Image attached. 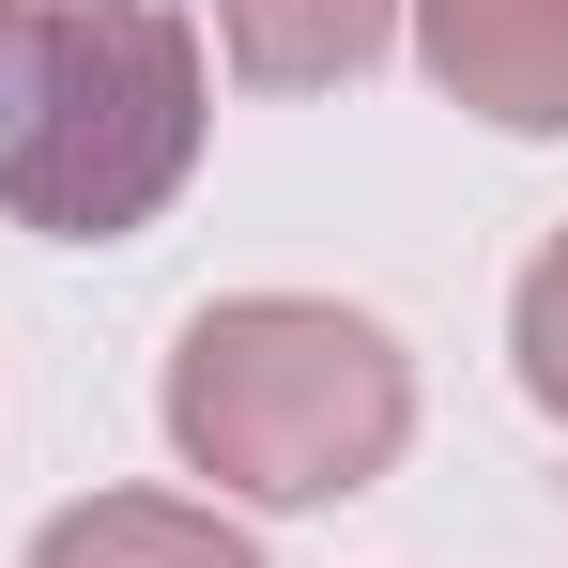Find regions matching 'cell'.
<instances>
[{"mask_svg":"<svg viewBox=\"0 0 568 568\" xmlns=\"http://www.w3.org/2000/svg\"><path fill=\"white\" fill-rule=\"evenodd\" d=\"M415 78L507 139H568V0H399Z\"/></svg>","mask_w":568,"mask_h":568,"instance_id":"obj_3","label":"cell"},{"mask_svg":"<svg viewBox=\"0 0 568 568\" xmlns=\"http://www.w3.org/2000/svg\"><path fill=\"white\" fill-rule=\"evenodd\" d=\"M16 568H262V538L231 507H185V491H78Z\"/></svg>","mask_w":568,"mask_h":568,"instance_id":"obj_5","label":"cell"},{"mask_svg":"<svg viewBox=\"0 0 568 568\" xmlns=\"http://www.w3.org/2000/svg\"><path fill=\"white\" fill-rule=\"evenodd\" d=\"M154 415L231 507H354L415 446V354L338 292H215L170 338Z\"/></svg>","mask_w":568,"mask_h":568,"instance_id":"obj_2","label":"cell"},{"mask_svg":"<svg viewBox=\"0 0 568 568\" xmlns=\"http://www.w3.org/2000/svg\"><path fill=\"white\" fill-rule=\"evenodd\" d=\"M507 354H523V399L568 430V231L523 262V292H507Z\"/></svg>","mask_w":568,"mask_h":568,"instance_id":"obj_6","label":"cell"},{"mask_svg":"<svg viewBox=\"0 0 568 568\" xmlns=\"http://www.w3.org/2000/svg\"><path fill=\"white\" fill-rule=\"evenodd\" d=\"M16 16H31V0H0V31H16Z\"/></svg>","mask_w":568,"mask_h":568,"instance_id":"obj_7","label":"cell"},{"mask_svg":"<svg viewBox=\"0 0 568 568\" xmlns=\"http://www.w3.org/2000/svg\"><path fill=\"white\" fill-rule=\"evenodd\" d=\"M399 47V0H215V62L246 93H354Z\"/></svg>","mask_w":568,"mask_h":568,"instance_id":"obj_4","label":"cell"},{"mask_svg":"<svg viewBox=\"0 0 568 568\" xmlns=\"http://www.w3.org/2000/svg\"><path fill=\"white\" fill-rule=\"evenodd\" d=\"M215 47L170 0H31L0 31V215L47 246H123L200 185Z\"/></svg>","mask_w":568,"mask_h":568,"instance_id":"obj_1","label":"cell"}]
</instances>
